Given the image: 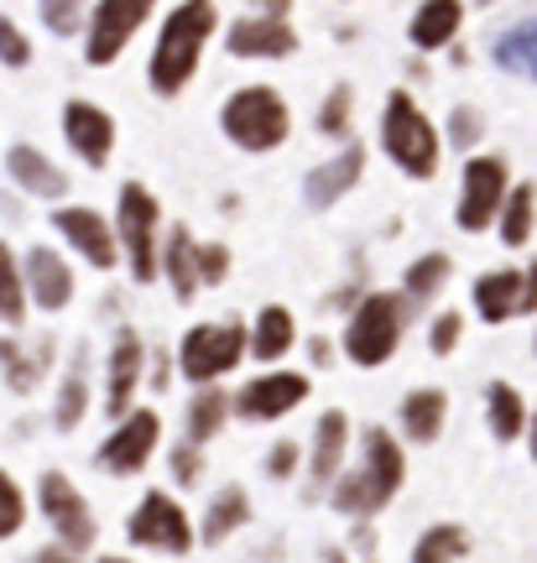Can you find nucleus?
<instances>
[{
  "label": "nucleus",
  "instance_id": "obj_13",
  "mask_svg": "<svg viewBox=\"0 0 537 563\" xmlns=\"http://www.w3.org/2000/svg\"><path fill=\"white\" fill-rule=\"evenodd\" d=\"M52 225H58V235H63V240H69L90 266H99V272H110V266L120 261V240H116V230H110V219H105V214L73 204V209L52 214Z\"/></svg>",
  "mask_w": 537,
  "mask_h": 563
},
{
  "label": "nucleus",
  "instance_id": "obj_37",
  "mask_svg": "<svg viewBox=\"0 0 537 563\" xmlns=\"http://www.w3.org/2000/svg\"><path fill=\"white\" fill-rule=\"evenodd\" d=\"M43 5V22L58 32V37H73L84 26V0H37Z\"/></svg>",
  "mask_w": 537,
  "mask_h": 563
},
{
  "label": "nucleus",
  "instance_id": "obj_21",
  "mask_svg": "<svg viewBox=\"0 0 537 563\" xmlns=\"http://www.w3.org/2000/svg\"><path fill=\"white\" fill-rule=\"evenodd\" d=\"M475 313L486 319V324H506L522 313V272L512 266H496L486 277L475 282Z\"/></svg>",
  "mask_w": 537,
  "mask_h": 563
},
{
  "label": "nucleus",
  "instance_id": "obj_31",
  "mask_svg": "<svg viewBox=\"0 0 537 563\" xmlns=\"http://www.w3.org/2000/svg\"><path fill=\"white\" fill-rule=\"evenodd\" d=\"M0 324H26V282L5 240H0Z\"/></svg>",
  "mask_w": 537,
  "mask_h": 563
},
{
  "label": "nucleus",
  "instance_id": "obj_50",
  "mask_svg": "<svg viewBox=\"0 0 537 563\" xmlns=\"http://www.w3.org/2000/svg\"><path fill=\"white\" fill-rule=\"evenodd\" d=\"M533 459H537V412H533Z\"/></svg>",
  "mask_w": 537,
  "mask_h": 563
},
{
  "label": "nucleus",
  "instance_id": "obj_32",
  "mask_svg": "<svg viewBox=\"0 0 537 563\" xmlns=\"http://www.w3.org/2000/svg\"><path fill=\"white\" fill-rule=\"evenodd\" d=\"M449 272H454V261H449V256L413 261V266H407V277H402V298H407V303H428V298H433V292L449 282Z\"/></svg>",
  "mask_w": 537,
  "mask_h": 563
},
{
  "label": "nucleus",
  "instance_id": "obj_8",
  "mask_svg": "<svg viewBox=\"0 0 537 563\" xmlns=\"http://www.w3.org/2000/svg\"><path fill=\"white\" fill-rule=\"evenodd\" d=\"M512 193V172H506V157H469L465 163V188H460V230L480 235L496 225V214Z\"/></svg>",
  "mask_w": 537,
  "mask_h": 563
},
{
  "label": "nucleus",
  "instance_id": "obj_7",
  "mask_svg": "<svg viewBox=\"0 0 537 563\" xmlns=\"http://www.w3.org/2000/svg\"><path fill=\"white\" fill-rule=\"evenodd\" d=\"M251 345V328L246 324H193L178 345V366L193 386H214L219 375H230L240 366V355Z\"/></svg>",
  "mask_w": 537,
  "mask_h": 563
},
{
  "label": "nucleus",
  "instance_id": "obj_14",
  "mask_svg": "<svg viewBox=\"0 0 537 563\" xmlns=\"http://www.w3.org/2000/svg\"><path fill=\"white\" fill-rule=\"evenodd\" d=\"M37 491H43V512L52 516V532L69 542L73 553H79V548H90L94 542V516H90V506H84V495L69 486V475L47 469Z\"/></svg>",
  "mask_w": 537,
  "mask_h": 563
},
{
  "label": "nucleus",
  "instance_id": "obj_49",
  "mask_svg": "<svg viewBox=\"0 0 537 563\" xmlns=\"http://www.w3.org/2000/svg\"><path fill=\"white\" fill-rule=\"evenodd\" d=\"M329 563H345V553H339V548H329Z\"/></svg>",
  "mask_w": 537,
  "mask_h": 563
},
{
  "label": "nucleus",
  "instance_id": "obj_34",
  "mask_svg": "<svg viewBox=\"0 0 537 563\" xmlns=\"http://www.w3.org/2000/svg\"><path fill=\"white\" fill-rule=\"evenodd\" d=\"M251 516V501L240 491H219L214 495L210 516H204V542H225L230 532H240V522Z\"/></svg>",
  "mask_w": 537,
  "mask_h": 563
},
{
  "label": "nucleus",
  "instance_id": "obj_44",
  "mask_svg": "<svg viewBox=\"0 0 537 563\" xmlns=\"http://www.w3.org/2000/svg\"><path fill=\"white\" fill-rule=\"evenodd\" d=\"M475 131H480V120H475V110H460V120H454V141L465 146V141H475Z\"/></svg>",
  "mask_w": 537,
  "mask_h": 563
},
{
  "label": "nucleus",
  "instance_id": "obj_48",
  "mask_svg": "<svg viewBox=\"0 0 537 563\" xmlns=\"http://www.w3.org/2000/svg\"><path fill=\"white\" fill-rule=\"evenodd\" d=\"M251 5H261V16H287L293 0H251Z\"/></svg>",
  "mask_w": 537,
  "mask_h": 563
},
{
  "label": "nucleus",
  "instance_id": "obj_25",
  "mask_svg": "<svg viewBox=\"0 0 537 563\" xmlns=\"http://www.w3.org/2000/svg\"><path fill=\"white\" fill-rule=\"evenodd\" d=\"M5 167H11V178H16V183H22L32 199H63V193H69V178L47 163L37 146H11Z\"/></svg>",
  "mask_w": 537,
  "mask_h": 563
},
{
  "label": "nucleus",
  "instance_id": "obj_28",
  "mask_svg": "<svg viewBox=\"0 0 537 563\" xmlns=\"http://www.w3.org/2000/svg\"><path fill=\"white\" fill-rule=\"evenodd\" d=\"M225 418H230V397H225L219 386H199L193 402H188V412H183L188 444H210L214 433L225 428Z\"/></svg>",
  "mask_w": 537,
  "mask_h": 563
},
{
  "label": "nucleus",
  "instance_id": "obj_33",
  "mask_svg": "<svg viewBox=\"0 0 537 563\" xmlns=\"http://www.w3.org/2000/svg\"><path fill=\"white\" fill-rule=\"evenodd\" d=\"M465 527H428L413 548V563H465Z\"/></svg>",
  "mask_w": 537,
  "mask_h": 563
},
{
  "label": "nucleus",
  "instance_id": "obj_42",
  "mask_svg": "<svg viewBox=\"0 0 537 563\" xmlns=\"http://www.w3.org/2000/svg\"><path fill=\"white\" fill-rule=\"evenodd\" d=\"M172 475H178L183 486H193V480L204 475V454H199V444H178V448H172Z\"/></svg>",
  "mask_w": 537,
  "mask_h": 563
},
{
  "label": "nucleus",
  "instance_id": "obj_22",
  "mask_svg": "<svg viewBox=\"0 0 537 563\" xmlns=\"http://www.w3.org/2000/svg\"><path fill=\"white\" fill-rule=\"evenodd\" d=\"M163 277L172 282L178 303H193V298H199V240H193L183 225H172L163 240Z\"/></svg>",
  "mask_w": 537,
  "mask_h": 563
},
{
  "label": "nucleus",
  "instance_id": "obj_4",
  "mask_svg": "<svg viewBox=\"0 0 537 563\" xmlns=\"http://www.w3.org/2000/svg\"><path fill=\"white\" fill-rule=\"evenodd\" d=\"M219 125H225V136L240 146V152H277L282 141L293 136V110H287V99L277 89H266V84H251V89H235L225 99V110H219Z\"/></svg>",
  "mask_w": 537,
  "mask_h": 563
},
{
  "label": "nucleus",
  "instance_id": "obj_30",
  "mask_svg": "<svg viewBox=\"0 0 537 563\" xmlns=\"http://www.w3.org/2000/svg\"><path fill=\"white\" fill-rule=\"evenodd\" d=\"M0 360H5V381H11V392H32V386L47 375L52 339H37V350H22L16 339H0Z\"/></svg>",
  "mask_w": 537,
  "mask_h": 563
},
{
  "label": "nucleus",
  "instance_id": "obj_26",
  "mask_svg": "<svg viewBox=\"0 0 537 563\" xmlns=\"http://www.w3.org/2000/svg\"><path fill=\"white\" fill-rule=\"evenodd\" d=\"M345 444H350V418L339 407H329L324 418H319V428H313V486L319 491L334 480V469L345 459Z\"/></svg>",
  "mask_w": 537,
  "mask_h": 563
},
{
  "label": "nucleus",
  "instance_id": "obj_47",
  "mask_svg": "<svg viewBox=\"0 0 537 563\" xmlns=\"http://www.w3.org/2000/svg\"><path fill=\"white\" fill-rule=\"evenodd\" d=\"M308 355H313V366H329V360H334V345H329V339H313Z\"/></svg>",
  "mask_w": 537,
  "mask_h": 563
},
{
  "label": "nucleus",
  "instance_id": "obj_12",
  "mask_svg": "<svg viewBox=\"0 0 537 563\" xmlns=\"http://www.w3.org/2000/svg\"><path fill=\"white\" fill-rule=\"evenodd\" d=\"M126 532H131V542L163 548V553H188V548H193V527H188L183 506H178L167 491L146 495L136 512H131V527H126Z\"/></svg>",
  "mask_w": 537,
  "mask_h": 563
},
{
  "label": "nucleus",
  "instance_id": "obj_5",
  "mask_svg": "<svg viewBox=\"0 0 537 563\" xmlns=\"http://www.w3.org/2000/svg\"><path fill=\"white\" fill-rule=\"evenodd\" d=\"M402 475H407V454L397 448V439L386 428H366V465L334 491V506L339 512H366V516L381 512L402 491Z\"/></svg>",
  "mask_w": 537,
  "mask_h": 563
},
{
  "label": "nucleus",
  "instance_id": "obj_23",
  "mask_svg": "<svg viewBox=\"0 0 537 563\" xmlns=\"http://www.w3.org/2000/svg\"><path fill=\"white\" fill-rule=\"evenodd\" d=\"M293 345H298V319H293V308L266 303L256 313V324H251V345H246V350L256 355V360H266V366H277Z\"/></svg>",
  "mask_w": 537,
  "mask_h": 563
},
{
  "label": "nucleus",
  "instance_id": "obj_40",
  "mask_svg": "<svg viewBox=\"0 0 537 563\" xmlns=\"http://www.w3.org/2000/svg\"><path fill=\"white\" fill-rule=\"evenodd\" d=\"M0 63L5 69H26L32 63V43L22 37V26L11 22V16H0Z\"/></svg>",
  "mask_w": 537,
  "mask_h": 563
},
{
  "label": "nucleus",
  "instance_id": "obj_24",
  "mask_svg": "<svg viewBox=\"0 0 537 563\" xmlns=\"http://www.w3.org/2000/svg\"><path fill=\"white\" fill-rule=\"evenodd\" d=\"M444 418H449V397L439 386H418V392L402 397V433L413 444H433L444 433Z\"/></svg>",
  "mask_w": 537,
  "mask_h": 563
},
{
  "label": "nucleus",
  "instance_id": "obj_39",
  "mask_svg": "<svg viewBox=\"0 0 537 563\" xmlns=\"http://www.w3.org/2000/svg\"><path fill=\"white\" fill-rule=\"evenodd\" d=\"M22 522H26V501H22V491H16V480L0 469V538H11Z\"/></svg>",
  "mask_w": 537,
  "mask_h": 563
},
{
  "label": "nucleus",
  "instance_id": "obj_41",
  "mask_svg": "<svg viewBox=\"0 0 537 563\" xmlns=\"http://www.w3.org/2000/svg\"><path fill=\"white\" fill-rule=\"evenodd\" d=\"M460 339H465V319H460V313L449 308V313H439V319H433V328H428V350H433V355H449L454 345H460Z\"/></svg>",
  "mask_w": 537,
  "mask_h": 563
},
{
  "label": "nucleus",
  "instance_id": "obj_19",
  "mask_svg": "<svg viewBox=\"0 0 537 563\" xmlns=\"http://www.w3.org/2000/svg\"><path fill=\"white\" fill-rule=\"evenodd\" d=\"M360 172H366V146H345L339 157H329L324 167H313L308 172V183H303V193H308V204H334V199H345L355 183H360Z\"/></svg>",
  "mask_w": 537,
  "mask_h": 563
},
{
  "label": "nucleus",
  "instance_id": "obj_43",
  "mask_svg": "<svg viewBox=\"0 0 537 563\" xmlns=\"http://www.w3.org/2000/svg\"><path fill=\"white\" fill-rule=\"evenodd\" d=\"M293 469H298V444H277L272 448V459H266V475H293Z\"/></svg>",
  "mask_w": 537,
  "mask_h": 563
},
{
  "label": "nucleus",
  "instance_id": "obj_36",
  "mask_svg": "<svg viewBox=\"0 0 537 563\" xmlns=\"http://www.w3.org/2000/svg\"><path fill=\"white\" fill-rule=\"evenodd\" d=\"M350 99H355L350 84L329 89V99L319 105V120H313V125H319L324 136H350Z\"/></svg>",
  "mask_w": 537,
  "mask_h": 563
},
{
  "label": "nucleus",
  "instance_id": "obj_45",
  "mask_svg": "<svg viewBox=\"0 0 537 563\" xmlns=\"http://www.w3.org/2000/svg\"><path fill=\"white\" fill-rule=\"evenodd\" d=\"M537 308V266H527L522 272V313H533Z\"/></svg>",
  "mask_w": 537,
  "mask_h": 563
},
{
  "label": "nucleus",
  "instance_id": "obj_11",
  "mask_svg": "<svg viewBox=\"0 0 537 563\" xmlns=\"http://www.w3.org/2000/svg\"><path fill=\"white\" fill-rule=\"evenodd\" d=\"M308 402V375L303 371H266L256 381H246L230 397V412H240L246 422H272L287 418L293 407Z\"/></svg>",
  "mask_w": 537,
  "mask_h": 563
},
{
  "label": "nucleus",
  "instance_id": "obj_27",
  "mask_svg": "<svg viewBox=\"0 0 537 563\" xmlns=\"http://www.w3.org/2000/svg\"><path fill=\"white\" fill-rule=\"evenodd\" d=\"M533 225H537V188L533 183H516L506 193V204L496 214V230H501V245H512L522 251L527 240H533Z\"/></svg>",
  "mask_w": 537,
  "mask_h": 563
},
{
  "label": "nucleus",
  "instance_id": "obj_20",
  "mask_svg": "<svg viewBox=\"0 0 537 563\" xmlns=\"http://www.w3.org/2000/svg\"><path fill=\"white\" fill-rule=\"evenodd\" d=\"M460 26H465V5L460 0H422L413 26H407V37L422 52H439V47H449L460 37Z\"/></svg>",
  "mask_w": 537,
  "mask_h": 563
},
{
  "label": "nucleus",
  "instance_id": "obj_29",
  "mask_svg": "<svg viewBox=\"0 0 537 563\" xmlns=\"http://www.w3.org/2000/svg\"><path fill=\"white\" fill-rule=\"evenodd\" d=\"M486 418H491V433L501 444L522 439V428H527V402H522V392H516L512 381H491V392H486Z\"/></svg>",
  "mask_w": 537,
  "mask_h": 563
},
{
  "label": "nucleus",
  "instance_id": "obj_18",
  "mask_svg": "<svg viewBox=\"0 0 537 563\" xmlns=\"http://www.w3.org/2000/svg\"><path fill=\"white\" fill-rule=\"evenodd\" d=\"M225 47L235 58H293L298 32L287 26V16H251V22H235L225 32Z\"/></svg>",
  "mask_w": 537,
  "mask_h": 563
},
{
  "label": "nucleus",
  "instance_id": "obj_15",
  "mask_svg": "<svg viewBox=\"0 0 537 563\" xmlns=\"http://www.w3.org/2000/svg\"><path fill=\"white\" fill-rule=\"evenodd\" d=\"M63 136H69L73 157H84L90 167H105L116 152V120L105 116L94 99H69L63 105Z\"/></svg>",
  "mask_w": 537,
  "mask_h": 563
},
{
  "label": "nucleus",
  "instance_id": "obj_35",
  "mask_svg": "<svg viewBox=\"0 0 537 563\" xmlns=\"http://www.w3.org/2000/svg\"><path fill=\"white\" fill-rule=\"evenodd\" d=\"M84 407H90V381H84V366H73L63 392H58V428H79Z\"/></svg>",
  "mask_w": 537,
  "mask_h": 563
},
{
  "label": "nucleus",
  "instance_id": "obj_9",
  "mask_svg": "<svg viewBox=\"0 0 537 563\" xmlns=\"http://www.w3.org/2000/svg\"><path fill=\"white\" fill-rule=\"evenodd\" d=\"M152 5H157V0H99V5H94L90 32H84V58H90L94 69L116 63L120 52L131 47L141 22L152 16Z\"/></svg>",
  "mask_w": 537,
  "mask_h": 563
},
{
  "label": "nucleus",
  "instance_id": "obj_52",
  "mask_svg": "<svg viewBox=\"0 0 537 563\" xmlns=\"http://www.w3.org/2000/svg\"><path fill=\"white\" fill-rule=\"evenodd\" d=\"M533 350H537V334H533Z\"/></svg>",
  "mask_w": 537,
  "mask_h": 563
},
{
  "label": "nucleus",
  "instance_id": "obj_51",
  "mask_svg": "<svg viewBox=\"0 0 537 563\" xmlns=\"http://www.w3.org/2000/svg\"><path fill=\"white\" fill-rule=\"evenodd\" d=\"M99 563H131V559H99Z\"/></svg>",
  "mask_w": 537,
  "mask_h": 563
},
{
  "label": "nucleus",
  "instance_id": "obj_46",
  "mask_svg": "<svg viewBox=\"0 0 537 563\" xmlns=\"http://www.w3.org/2000/svg\"><path fill=\"white\" fill-rule=\"evenodd\" d=\"M32 563H79V559H73L69 548H43V553H37Z\"/></svg>",
  "mask_w": 537,
  "mask_h": 563
},
{
  "label": "nucleus",
  "instance_id": "obj_38",
  "mask_svg": "<svg viewBox=\"0 0 537 563\" xmlns=\"http://www.w3.org/2000/svg\"><path fill=\"white\" fill-rule=\"evenodd\" d=\"M230 277V251L219 240H199V287H219Z\"/></svg>",
  "mask_w": 537,
  "mask_h": 563
},
{
  "label": "nucleus",
  "instance_id": "obj_10",
  "mask_svg": "<svg viewBox=\"0 0 537 563\" xmlns=\"http://www.w3.org/2000/svg\"><path fill=\"white\" fill-rule=\"evenodd\" d=\"M157 444H163V418L152 407H131L116 422V433L99 444V465L110 469V475H136L157 454Z\"/></svg>",
  "mask_w": 537,
  "mask_h": 563
},
{
  "label": "nucleus",
  "instance_id": "obj_16",
  "mask_svg": "<svg viewBox=\"0 0 537 563\" xmlns=\"http://www.w3.org/2000/svg\"><path fill=\"white\" fill-rule=\"evenodd\" d=\"M141 366H146L141 334H136V328H120L116 345H110V360H105V412H110L116 422L131 412V397H136Z\"/></svg>",
  "mask_w": 537,
  "mask_h": 563
},
{
  "label": "nucleus",
  "instance_id": "obj_2",
  "mask_svg": "<svg viewBox=\"0 0 537 563\" xmlns=\"http://www.w3.org/2000/svg\"><path fill=\"white\" fill-rule=\"evenodd\" d=\"M381 146H386V157L397 163V172L418 178V183H428V178L439 172V152H444V146H439V131H433V120L422 116V105L407 89L386 94Z\"/></svg>",
  "mask_w": 537,
  "mask_h": 563
},
{
  "label": "nucleus",
  "instance_id": "obj_1",
  "mask_svg": "<svg viewBox=\"0 0 537 563\" xmlns=\"http://www.w3.org/2000/svg\"><path fill=\"white\" fill-rule=\"evenodd\" d=\"M214 26H219L214 0H183V5L167 11L163 32H157V47H152V63H146V84L163 94V99L183 94V84L199 73V58L210 47Z\"/></svg>",
  "mask_w": 537,
  "mask_h": 563
},
{
  "label": "nucleus",
  "instance_id": "obj_3",
  "mask_svg": "<svg viewBox=\"0 0 537 563\" xmlns=\"http://www.w3.org/2000/svg\"><path fill=\"white\" fill-rule=\"evenodd\" d=\"M407 298L402 292H366L350 308V324H345V355H350L360 371H375L397 355L402 334H407Z\"/></svg>",
  "mask_w": 537,
  "mask_h": 563
},
{
  "label": "nucleus",
  "instance_id": "obj_17",
  "mask_svg": "<svg viewBox=\"0 0 537 563\" xmlns=\"http://www.w3.org/2000/svg\"><path fill=\"white\" fill-rule=\"evenodd\" d=\"M22 282H26V292H32V303L47 308V313H58V308L73 303V272H69V261L58 256V251H47V245H32V251H26Z\"/></svg>",
  "mask_w": 537,
  "mask_h": 563
},
{
  "label": "nucleus",
  "instance_id": "obj_53",
  "mask_svg": "<svg viewBox=\"0 0 537 563\" xmlns=\"http://www.w3.org/2000/svg\"><path fill=\"white\" fill-rule=\"evenodd\" d=\"M480 5H486V0H480Z\"/></svg>",
  "mask_w": 537,
  "mask_h": 563
},
{
  "label": "nucleus",
  "instance_id": "obj_6",
  "mask_svg": "<svg viewBox=\"0 0 537 563\" xmlns=\"http://www.w3.org/2000/svg\"><path fill=\"white\" fill-rule=\"evenodd\" d=\"M157 235H163V204L141 183H126L116 199V240L136 282H157V272H163V240Z\"/></svg>",
  "mask_w": 537,
  "mask_h": 563
}]
</instances>
